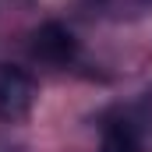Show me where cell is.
Segmentation results:
<instances>
[{"instance_id":"obj_1","label":"cell","mask_w":152,"mask_h":152,"mask_svg":"<svg viewBox=\"0 0 152 152\" xmlns=\"http://www.w3.org/2000/svg\"><path fill=\"white\" fill-rule=\"evenodd\" d=\"M36 81L28 71L0 64V120H25L36 106Z\"/></svg>"},{"instance_id":"obj_2","label":"cell","mask_w":152,"mask_h":152,"mask_svg":"<svg viewBox=\"0 0 152 152\" xmlns=\"http://www.w3.org/2000/svg\"><path fill=\"white\" fill-rule=\"evenodd\" d=\"M32 57L39 60H46V64H71L78 57V39L64 28V25H57V21H46V25H39L36 32H32Z\"/></svg>"},{"instance_id":"obj_3","label":"cell","mask_w":152,"mask_h":152,"mask_svg":"<svg viewBox=\"0 0 152 152\" xmlns=\"http://www.w3.org/2000/svg\"><path fill=\"white\" fill-rule=\"evenodd\" d=\"M99 152H145L138 134L127 127V124H110L103 131V142H99Z\"/></svg>"},{"instance_id":"obj_4","label":"cell","mask_w":152,"mask_h":152,"mask_svg":"<svg viewBox=\"0 0 152 152\" xmlns=\"http://www.w3.org/2000/svg\"><path fill=\"white\" fill-rule=\"evenodd\" d=\"M92 4L110 18H138V14L152 11V0H92Z\"/></svg>"}]
</instances>
